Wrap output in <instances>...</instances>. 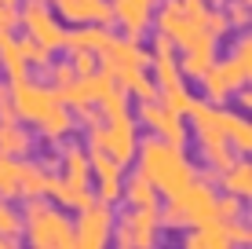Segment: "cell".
<instances>
[{
    "label": "cell",
    "mask_w": 252,
    "mask_h": 249,
    "mask_svg": "<svg viewBox=\"0 0 252 249\" xmlns=\"http://www.w3.org/2000/svg\"><path fill=\"white\" fill-rule=\"evenodd\" d=\"M135 161H139V173L158 187L161 198H176L190 179L197 176L194 165H190V158L183 154V147H172V143H164L161 136H154V132L146 136V140H139Z\"/></svg>",
    "instance_id": "1"
},
{
    "label": "cell",
    "mask_w": 252,
    "mask_h": 249,
    "mask_svg": "<svg viewBox=\"0 0 252 249\" xmlns=\"http://www.w3.org/2000/svg\"><path fill=\"white\" fill-rule=\"evenodd\" d=\"M22 235H26V242L37 246V249H77L73 220L66 216V209H59L48 198H26Z\"/></svg>",
    "instance_id": "2"
},
{
    "label": "cell",
    "mask_w": 252,
    "mask_h": 249,
    "mask_svg": "<svg viewBox=\"0 0 252 249\" xmlns=\"http://www.w3.org/2000/svg\"><path fill=\"white\" fill-rule=\"evenodd\" d=\"M252 77V37L241 33L234 40V51L227 59H212V66L201 73V84H205V99L208 103H230L234 92L245 88Z\"/></svg>",
    "instance_id": "3"
},
{
    "label": "cell",
    "mask_w": 252,
    "mask_h": 249,
    "mask_svg": "<svg viewBox=\"0 0 252 249\" xmlns=\"http://www.w3.org/2000/svg\"><path fill=\"white\" fill-rule=\"evenodd\" d=\"M187 117L194 121V140H197V147H201L205 165L212 169V173H223L238 154H234V147L227 143V136H223V128H220V103L194 99V107H190Z\"/></svg>",
    "instance_id": "4"
},
{
    "label": "cell",
    "mask_w": 252,
    "mask_h": 249,
    "mask_svg": "<svg viewBox=\"0 0 252 249\" xmlns=\"http://www.w3.org/2000/svg\"><path fill=\"white\" fill-rule=\"evenodd\" d=\"M146 63H150V51L139 44V37H110V44L99 51V70H106L125 92L139 81Z\"/></svg>",
    "instance_id": "5"
},
{
    "label": "cell",
    "mask_w": 252,
    "mask_h": 249,
    "mask_svg": "<svg viewBox=\"0 0 252 249\" xmlns=\"http://www.w3.org/2000/svg\"><path fill=\"white\" fill-rule=\"evenodd\" d=\"M158 209H132L114 213V235L110 242H117L121 249H150L158 242Z\"/></svg>",
    "instance_id": "6"
},
{
    "label": "cell",
    "mask_w": 252,
    "mask_h": 249,
    "mask_svg": "<svg viewBox=\"0 0 252 249\" xmlns=\"http://www.w3.org/2000/svg\"><path fill=\"white\" fill-rule=\"evenodd\" d=\"M150 26L161 30V33H168V37L176 40V51H179L205 30V15H194L183 0H161V11H154Z\"/></svg>",
    "instance_id": "7"
},
{
    "label": "cell",
    "mask_w": 252,
    "mask_h": 249,
    "mask_svg": "<svg viewBox=\"0 0 252 249\" xmlns=\"http://www.w3.org/2000/svg\"><path fill=\"white\" fill-rule=\"evenodd\" d=\"M110 235H114V205L92 202L84 209H77V220H73L77 249H102L110 246Z\"/></svg>",
    "instance_id": "8"
},
{
    "label": "cell",
    "mask_w": 252,
    "mask_h": 249,
    "mask_svg": "<svg viewBox=\"0 0 252 249\" xmlns=\"http://www.w3.org/2000/svg\"><path fill=\"white\" fill-rule=\"evenodd\" d=\"M135 121L146 128V132L161 136L164 143H172V147H187L190 132L183 125V114H176V110H168L161 99H143L135 110Z\"/></svg>",
    "instance_id": "9"
},
{
    "label": "cell",
    "mask_w": 252,
    "mask_h": 249,
    "mask_svg": "<svg viewBox=\"0 0 252 249\" xmlns=\"http://www.w3.org/2000/svg\"><path fill=\"white\" fill-rule=\"evenodd\" d=\"M55 103H59L55 88H44V84L30 81V77L11 81V107H15V117H19V121H26V125L37 128Z\"/></svg>",
    "instance_id": "10"
},
{
    "label": "cell",
    "mask_w": 252,
    "mask_h": 249,
    "mask_svg": "<svg viewBox=\"0 0 252 249\" xmlns=\"http://www.w3.org/2000/svg\"><path fill=\"white\" fill-rule=\"evenodd\" d=\"M19 26L26 30V37L40 40L48 51H59V48H63L66 26L59 22V15L51 11L48 4H19Z\"/></svg>",
    "instance_id": "11"
},
{
    "label": "cell",
    "mask_w": 252,
    "mask_h": 249,
    "mask_svg": "<svg viewBox=\"0 0 252 249\" xmlns=\"http://www.w3.org/2000/svg\"><path fill=\"white\" fill-rule=\"evenodd\" d=\"M139 147V121L132 114H117V117H102V150L121 165H132Z\"/></svg>",
    "instance_id": "12"
},
{
    "label": "cell",
    "mask_w": 252,
    "mask_h": 249,
    "mask_svg": "<svg viewBox=\"0 0 252 249\" xmlns=\"http://www.w3.org/2000/svg\"><path fill=\"white\" fill-rule=\"evenodd\" d=\"M176 202L183 205L187 213V224L197 227V224H208V220H216V187L208 183V179H190L183 191L176 194Z\"/></svg>",
    "instance_id": "13"
},
{
    "label": "cell",
    "mask_w": 252,
    "mask_h": 249,
    "mask_svg": "<svg viewBox=\"0 0 252 249\" xmlns=\"http://www.w3.org/2000/svg\"><path fill=\"white\" fill-rule=\"evenodd\" d=\"M55 7L59 19L81 26V22H99V26H114V7L110 0H48Z\"/></svg>",
    "instance_id": "14"
},
{
    "label": "cell",
    "mask_w": 252,
    "mask_h": 249,
    "mask_svg": "<svg viewBox=\"0 0 252 249\" xmlns=\"http://www.w3.org/2000/svg\"><path fill=\"white\" fill-rule=\"evenodd\" d=\"M110 7H114V22L125 30V37H143L150 30L158 0H110Z\"/></svg>",
    "instance_id": "15"
},
{
    "label": "cell",
    "mask_w": 252,
    "mask_h": 249,
    "mask_svg": "<svg viewBox=\"0 0 252 249\" xmlns=\"http://www.w3.org/2000/svg\"><path fill=\"white\" fill-rule=\"evenodd\" d=\"M110 26H99V22H81V26H73V30H66V37H63V48L66 51H95L99 55L102 48L110 44Z\"/></svg>",
    "instance_id": "16"
},
{
    "label": "cell",
    "mask_w": 252,
    "mask_h": 249,
    "mask_svg": "<svg viewBox=\"0 0 252 249\" xmlns=\"http://www.w3.org/2000/svg\"><path fill=\"white\" fill-rule=\"evenodd\" d=\"M59 169H63V176L69 187H92V169H88V150L81 147V143H66L63 154H59Z\"/></svg>",
    "instance_id": "17"
},
{
    "label": "cell",
    "mask_w": 252,
    "mask_h": 249,
    "mask_svg": "<svg viewBox=\"0 0 252 249\" xmlns=\"http://www.w3.org/2000/svg\"><path fill=\"white\" fill-rule=\"evenodd\" d=\"M33 150V132L30 125L19 117H4L0 121V154H11V158H30Z\"/></svg>",
    "instance_id": "18"
},
{
    "label": "cell",
    "mask_w": 252,
    "mask_h": 249,
    "mask_svg": "<svg viewBox=\"0 0 252 249\" xmlns=\"http://www.w3.org/2000/svg\"><path fill=\"white\" fill-rule=\"evenodd\" d=\"M121 202L132 205V209H158V205H161V194H158V187H154L150 179L135 169V173L121 183Z\"/></svg>",
    "instance_id": "19"
},
{
    "label": "cell",
    "mask_w": 252,
    "mask_h": 249,
    "mask_svg": "<svg viewBox=\"0 0 252 249\" xmlns=\"http://www.w3.org/2000/svg\"><path fill=\"white\" fill-rule=\"evenodd\" d=\"M0 70H4L7 81L30 77V66H26V59L19 51V37H15V30H4V26H0Z\"/></svg>",
    "instance_id": "20"
},
{
    "label": "cell",
    "mask_w": 252,
    "mask_h": 249,
    "mask_svg": "<svg viewBox=\"0 0 252 249\" xmlns=\"http://www.w3.org/2000/svg\"><path fill=\"white\" fill-rule=\"evenodd\" d=\"M73 125H77V117H73V110H69V107H66V103H63V99H59V103H55V107H51V110H48V114H44V121H40V125H37V132H40V136H44V140H48V143H63V140H66V136H69V132H73Z\"/></svg>",
    "instance_id": "21"
},
{
    "label": "cell",
    "mask_w": 252,
    "mask_h": 249,
    "mask_svg": "<svg viewBox=\"0 0 252 249\" xmlns=\"http://www.w3.org/2000/svg\"><path fill=\"white\" fill-rule=\"evenodd\" d=\"M220 128H223V136H227V143L234 147V154H249L252 150V128L249 121L241 114H234V110H227L220 103Z\"/></svg>",
    "instance_id": "22"
},
{
    "label": "cell",
    "mask_w": 252,
    "mask_h": 249,
    "mask_svg": "<svg viewBox=\"0 0 252 249\" xmlns=\"http://www.w3.org/2000/svg\"><path fill=\"white\" fill-rule=\"evenodd\" d=\"M216 179H220V187L227 194H238V198H249V194H252V165L245 158H234Z\"/></svg>",
    "instance_id": "23"
},
{
    "label": "cell",
    "mask_w": 252,
    "mask_h": 249,
    "mask_svg": "<svg viewBox=\"0 0 252 249\" xmlns=\"http://www.w3.org/2000/svg\"><path fill=\"white\" fill-rule=\"evenodd\" d=\"M51 169H44L40 161H26L22 158V179H19V194L22 198H48V183H51Z\"/></svg>",
    "instance_id": "24"
},
{
    "label": "cell",
    "mask_w": 252,
    "mask_h": 249,
    "mask_svg": "<svg viewBox=\"0 0 252 249\" xmlns=\"http://www.w3.org/2000/svg\"><path fill=\"white\" fill-rule=\"evenodd\" d=\"M187 249H230L227 242V231H223L220 220H208V224H197V227H187Z\"/></svg>",
    "instance_id": "25"
},
{
    "label": "cell",
    "mask_w": 252,
    "mask_h": 249,
    "mask_svg": "<svg viewBox=\"0 0 252 249\" xmlns=\"http://www.w3.org/2000/svg\"><path fill=\"white\" fill-rule=\"evenodd\" d=\"M19 179H22V158H11V154H0V198L15 202L19 194Z\"/></svg>",
    "instance_id": "26"
},
{
    "label": "cell",
    "mask_w": 252,
    "mask_h": 249,
    "mask_svg": "<svg viewBox=\"0 0 252 249\" xmlns=\"http://www.w3.org/2000/svg\"><path fill=\"white\" fill-rule=\"evenodd\" d=\"M158 99H161L168 110H176V114H183V117H187L197 96L187 88V81H176V84H164V88H158Z\"/></svg>",
    "instance_id": "27"
},
{
    "label": "cell",
    "mask_w": 252,
    "mask_h": 249,
    "mask_svg": "<svg viewBox=\"0 0 252 249\" xmlns=\"http://www.w3.org/2000/svg\"><path fill=\"white\" fill-rule=\"evenodd\" d=\"M88 169H92L95 179H110V176H121V173H125V165L114 161L102 147H88Z\"/></svg>",
    "instance_id": "28"
},
{
    "label": "cell",
    "mask_w": 252,
    "mask_h": 249,
    "mask_svg": "<svg viewBox=\"0 0 252 249\" xmlns=\"http://www.w3.org/2000/svg\"><path fill=\"white\" fill-rule=\"evenodd\" d=\"M128 103H132V96H128L121 84H114L106 96L95 103V110H99V117H117V114H128Z\"/></svg>",
    "instance_id": "29"
},
{
    "label": "cell",
    "mask_w": 252,
    "mask_h": 249,
    "mask_svg": "<svg viewBox=\"0 0 252 249\" xmlns=\"http://www.w3.org/2000/svg\"><path fill=\"white\" fill-rule=\"evenodd\" d=\"M19 51H22V59H26V66H37V70H48L51 66V55L55 51H48L40 40H33V37H19Z\"/></svg>",
    "instance_id": "30"
},
{
    "label": "cell",
    "mask_w": 252,
    "mask_h": 249,
    "mask_svg": "<svg viewBox=\"0 0 252 249\" xmlns=\"http://www.w3.org/2000/svg\"><path fill=\"white\" fill-rule=\"evenodd\" d=\"M0 238H11V242L22 238V213L15 209V202L4 198H0Z\"/></svg>",
    "instance_id": "31"
},
{
    "label": "cell",
    "mask_w": 252,
    "mask_h": 249,
    "mask_svg": "<svg viewBox=\"0 0 252 249\" xmlns=\"http://www.w3.org/2000/svg\"><path fill=\"white\" fill-rule=\"evenodd\" d=\"M245 216V198H238V194H216V220L220 224H227V220H238Z\"/></svg>",
    "instance_id": "32"
},
{
    "label": "cell",
    "mask_w": 252,
    "mask_h": 249,
    "mask_svg": "<svg viewBox=\"0 0 252 249\" xmlns=\"http://www.w3.org/2000/svg\"><path fill=\"white\" fill-rule=\"evenodd\" d=\"M223 231H227L230 249H234V246H249V242H252V227H249V220H245V216L227 220V224H223Z\"/></svg>",
    "instance_id": "33"
},
{
    "label": "cell",
    "mask_w": 252,
    "mask_h": 249,
    "mask_svg": "<svg viewBox=\"0 0 252 249\" xmlns=\"http://www.w3.org/2000/svg\"><path fill=\"white\" fill-rule=\"evenodd\" d=\"M95 202H106V205H117L121 202V176H110V179H95Z\"/></svg>",
    "instance_id": "34"
},
{
    "label": "cell",
    "mask_w": 252,
    "mask_h": 249,
    "mask_svg": "<svg viewBox=\"0 0 252 249\" xmlns=\"http://www.w3.org/2000/svg\"><path fill=\"white\" fill-rule=\"evenodd\" d=\"M128 96H135V103H143V99H158V81L150 77V70H143L139 73V81L128 88Z\"/></svg>",
    "instance_id": "35"
},
{
    "label": "cell",
    "mask_w": 252,
    "mask_h": 249,
    "mask_svg": "<svg viewBox=\"0 0 252 249\" xmlns=\"http://www.w3.org/2000/svg\"><path fill=\"white\" fill-rule=\"evenodd\" d=\"M223 15H227L230 26L245 30L249 26V0H227V4H223Z\"/></svg>",
    "instance_id": "36"
},
{
    "label": "cell",
    "mask_w": 252,
    "mask_h": 249,
    "mask_svg": "<svg viewBox=\"0 0 252 249\" xmlns=\"http://www.w3.org/2000/svg\"><path fill=\"white\" fill-rule=\"evenodd\" d=\"M69 66H73L77 77H84V73L99 70V55L95 51H69Z\"/></svg>",
    "instance_id": "37"
},
{
    "label": "cell",
    "mask_w": 252,
    "mask_h": 249,
    "mask_svg": "<svg viewBox=\"0 0 252 249\" xmlns=\"http://www.w3.org/2000/svg\"><path fill=\"white\" fill-rule=\"evenodd\" d=\"M48 73H51V81H55V88H63V84L66 81H73V66H69V59H66V63H51L48 66Z\"/></svg>",
    "instance_id": "38"
},
{
    "label": "cell",
    "mask_w": 252,
    "mask_h": 249,
    "mask_svg": "<svg viewBox=\"0 0 252 249\" xmlns=\"http://www.w3.org/2000/svg\"><path fill=\"white\" fill-rule=\"evenodd\" d=\"M4 117H15V107H11V81H0V121Z\"/></svg>",
    "instance_id": "39"
},
{
    "label": "cell",
    "mask_w": 252,
    "mask_h": 249,
    "mask_svg": "<svg viewBox=\"0 0 252 249\" xmlns=\"http://www.w3.org/2000/svg\"><path fill=\"white\" fill-rule=\"evenodd\" d=\"M0 26H4V30H15V26H19V7L0 4Z\"/></svg>",
    "instance_id": "40"
},
{
    "label": "cell",
    "mask_w": 252,
    "mask_h": 249,
    "mask_svg": "<svg viewBox=\"0 0 252 249\" xmlns=\"http://www.w3.org/2000/svg\"><path fill=\"white\" fill-rule=\"evenodd\" d=\"M227 0H205V7H223Z\"/></svg>",
    "instance_id": "41"
},
{
    "label": "cell",
    "mask_w": 252,
    "mask_h": 249,
    "mask_svg": "<svg viewBox=\"0 0 252 249\" xmlns=\"http://www.w3.org/2000/svg\"><path fill=\"white\" fill-rule=\"evenodd\" d=\"M0 249H15V242L11 238H0Z\"/></svg>",
    "instance_id": "42"
},
{
    "label": "cell",
    "mask_w": 252,
    "mask_h": 249,
    "mask_svg": "<svg viewBox=\"0 0 252 249\" xmlns=\"http://www.w3.org/2000/svg\"><path fill=\"white\" fill-rule=\"evenodd\" d=\"M19 4H48V0H19Z\"/></svg>",
    "instance_id": "43"
}]
</instances>
